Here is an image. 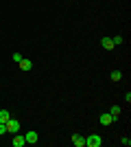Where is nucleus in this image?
<instances>
[{"instance_id": "nucleus-1", "label": "nucleus", "mask_w": 131, "mask_h": 147, "mask_svg": "<svg viewBox=\"0 0 131 147\" xmlns=\"http://www.w3.org/2000/svg\"><path fill=\"white\" fill-rule=\"evenodd\" d=\"M100 145H103V138L98 134H90L85 138V147H100Z\"/></svg>"}, {"instance_id": "nucleus-2", "label": "nucleus", "mask_w": 131, "mask_h": 147, "mask_svg": "<svg viewBox=\"0 0 131 147\" xmlns=\"http://www.w3.org/2000/svg\"><path fill=\"white\" fill-rule=\"evenodd\" d=\"M116 121H118V119H114L109 112H103V114L98 117V123H100V125H105V127H109V125H112V123H116Z\"/></svg>"}, {"instance_id": "nucleus-3", "label": "nucleus", "mask_w": 131, "mask_h": 147, "mask_svg": "<svg viewBox=\"0 0 131 147\" xmlns=\"http://www.w3.org/2000/svg\"><path fill=\"white\" fill-rule=\"evenodd\" d=\"M7 132H11V134H18L20 132V121L18 119H9V121H7Z\"/></svg>"}, {"instance_id": "nucleus-4", "label": "nucleus", "mask_w": 131, "mask_h": 147, "mask_svg": "<svg viewBox=\"0 0 131 147\" xmlns=\"http://www.w3.org/2000/svg\"><path fill=\"white\" fill-rule=\"evenodd\" d=\"M24 138H26V145H35V143H39V136H37L35 129H29V132L24 134Z\"/></svg>"}, {"instance_id": "nucleus-5", "label": "nucleus", "mask_w": 131, "mask_h": 147, "mask_svg": "<svg viewBox=\"0 0 131 147\" xmlns=\"http://www.w3.org/2000/svg\"><path fill=\"white\" fill-rule=\"evenodd\" d=\"M11 145H13V147H24V145H26V138H24L22 134H13Z\"/></svg>"}, {"instance_id": "nucleus-6", "label": "nucleus", "mask_w": 131, "mask_h": 147, "mask_svg": "<svg viewBox=\"0 0 131 147\" xmlns=\"http://www.w3.org/2000/svg\"><path fill=\"white\" fill-rule=\"evenodd\" d=\"M100 46H103L105 51H114V46H116V44H114V40H112V37L107 35V37H103V40H100Z\"/></svg>"}, {"instance_id": "nucleus-7", "label": "nucleus", "mask_w": 131, "mask_h": 147, "mask_svg": "<svg viewBox=\"0 0 131 147\" xmlns=\"http://www.w3.org/2000/svg\"><path fill=\"white\" fill-rule=\"evenodd\" d=\"M18 64H20V70H33V61L31 59H24V57H22Z\"/></svg>"}, {"instance_id": "nucleus-8", "label": "nucleus", "mask_w": 131, "mask_h": 147, "mask_svg": "<svg viewBox=\"0 0 131 147\" xmlns=\"http://www.w3.org/2000/svg\"><path fill=\"white\" fill-rule=\"evenodd\" d=\"M72 143H74V147H85V138L81 134H72Z\"/></svg>"}, {"instance_id": "nucleus-9", "label": "nucleus", "mask_w": 131, "mask_h": 147, "mask_svg": "<svg viewBox=\"0 0 131 147\" xmlns=\"http://www.w3.org/2000/svg\"><path fill=\"white\" fill-rule=\"evenodd\" d=\"M109 114H112L114 119L120 117V105H109Z\"/></svg>"}, {"instance_id": "nucleus-10", "label": "nucleus", "mask_w": 131, "mask_h": 147, "mask_svg": "<svg viewBox=\"0 0 131 147\" xmlns=\"http://www.w3.org/2000/svg\"><path fill=\"white\" fill-rule=\"evenodd\" d=\"M9 119H11V112L9 110H0V123H7Z\"/></svg>"}, {"instance_id": "nucleus-11", "label": "nucleus", "mask_w": 131, "mask_h": 147, "mask_svg": "<svg viewBox=\"0 0 131 147\" xmlns=\"http://www.w3.org/2000/svg\"><path fill=\"white\" fill-rule=\"evenodd\" d=\"M109 79L112 81H120L122 79V73H120V70H112V73H109Z\"/></svg>"}, {"instance_id": "nucleus-12", "label": "nucleus", "mask_w": 131, "mask_h": 147, "mask_svg": "<svg viewBox=\"0 0 131 147\" xmlns=\"http://www.w3.org/2000/svg\"><path fill=\"white\" fill-rule=\"evenodd\" d=\"M112 40H114V44H116V46H118V44H122V42H125V37H122V35H114Z\"/></svg>"}, {"instance_id": "nucleus-13", "label": "nucleus", "mask_w": 131, "mask_h": 147, "mask_svg": "<svg viewBox=\"0 0 131 147\" xmlns=\"http://www.w3.org/2000/svg\"><path fill=\"white\" fill-rule=\"evenodd\" d=\"M120 143H122L125 147H129V145H131V138H129V136H122V138H120Z\"/></svg>"}, {"instance_id": "nucleus-14", "label": "nucleus", "mask_w": 131, "mask_h": 147, "mask_svg": "<svg viewBox=\"0 0 131 147\" xmlns=\"http://www.w3.org/2000/svg\"><path fill=\"white\" fill-rule=\"evenodd\" d=\"M11 59H13V61H15V64H18V61H20V59H22V55H20V53H13V55H11Z\"/></svg>"}, {"instance_id": "nucleus-15", "label": "nucleus", "mask_w": 131, "mask_h": 147, "mask_svg": "<svg viewBox=\"0 0 131 147\" xmlns=\"http://www.w3.org/2000/svg\"><path fill=\"white\" fill-rule=\"evenodd\" d=\"M7 134V123H0V136Z\"/></svg>"}]
</instances>
